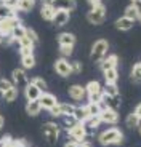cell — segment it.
<instances>
[{"instance_id": "9", "label": "cell", "mask_w": 141, "mask_h": 147, "mask_svg": "<svg viewBox=\"0 0 141 147\" xmlns=\"http://www.w3.org/2000/svg\"><path fill=\"white\" fill-rule=\"evenodd\" d=\"M98 117H100L101 123H106V125H115V123L119 121V114H117V110L106 109V107L100 112Z\"/></svg>"}, {"instance_id": "34", "label": "cell", "mask_w": 141, "mask_h": 147, "mask_svg": "<svg viewBox=\"0 0 141 147\" xmlns=\"http://www.w3.org/2000/svg\"><path fill=\"white\" fill-rule=\"evenodd\" d=\"M103 93L111 94V96H115V94H119V86H117V83H106Z\"/></svg>"}, {"instance_id": "20", "label": "cell", "mask_w": 141, "mask_h": 147, "mask_svg": "<svg viewBox=\"0 0 141 147\" xmlns=\"http://www.w3.org/2000/svg\"><path fill=\"white\" fill-rule=\"evenodd\" d=\"M101 125V120H100V117L98 115H90L88 118H87L85 121H83V126H85V129H87V133H93L95 129H98V126Z\"/></svg>"}, {"instance_id": "51", "label": "cell", "mask_w": 141, "mask_h": 147, "mask_svg": "<svg viewBox=\"0 0 141 147\" xmlns=\"http://www.w3.org/2000/svg\"><path fill=\"white\" fill-rule=\"evenodd\" d=\"M92 7H96V5H101V0H87Z\"/></svg>"}, {"instance_id": "7", "label": "cell", "mask_w": 141, "mask_h": 147, "mask_svg": "<svg viewBox=\"0 0 141 147\" xmlns=\"http://www.w3.org/2000/svg\"><path fill=\"white\" fill-rule=\"evenodd\" d=\"M27 75H26V70L22 69V67H18V69H15L13 72H11V83H13V86L15 88H24L27 85Z\"/></svg>"}, {"instance_id": "54", "label": "cell", "mask_w": 141, "mask_h": 147, "mask_svg": "<svg viewBox=\"0 0 141 147\" xmlns=\"http://www.w3.org/2000/svg\"><path fill=\"white\" fill-rule=\"evenodd\" d=\"M132 3H135V5H141V0H132Z\"/></svg>"}, {"instance_id": "29", "label": "cell", "mask_w": 141, "mask_h": 147, "mask_svg": "<svg viewBox=\"0 0 141 147\" xmlns=\"http://www.w3.org/2000/svg\"><path fill=\"white\" fill-rule=\"evenodd\" d=\"M21 63H22V69L27 70V69H32L35 66V56L29 55V56H22L21 58Z\"/></svg>"}, {"instance_id": "14", "label": "cell", "mask_w": 141, "mask_h": 147, "mask_svg": "<svg viewBox=\"0 0 141 147\" xmlns=\"http://www.w3.org/2000/svg\"><path fill=\"white\" fill-rule=\"evenodd\" d=\"M120 96L115 94V96H111V94H106L103 93V104L106 109H112V110H117L120 107Z\"/></svg>"}, {"instance_id": "8", "label": "cell", "mask_w": 141, "mask_h": 147, "mask_svg": "<svg viewBox=\"0 0 141 147\" xmlns=\"http://www.w3.org/2000/svg\"><path fill=\"white\" fill-rule=\"evenodd\" d=\"M39 106H40V109L43 110H50L52 107H55L56 104H58V99H56V96L52 94V93L48 91H42V94L39 96V99H37Z\"/></svg>"}, {"instance_id": "56", "label": "cell", "mask_w": 141, "mask_h": 147, "mask_svg": "<svg viewBox=\"0 0 141 147\" xmlns=\"http://www.w3.org/2000/svg\"><path fill=\"white\" fill-rule=\"evenodd\" d=\"M2 45H3V38H2V37H0V47H2Z\"/></svg>"}, {"instance_id": "32", "label": "cell", "mask_w": 141, "mask_h": 147, "mask_svg": "<svg viewBox=\"0 0 141 147\" xmlns=\"http://www.w3.org/2000/svg\"><path fill=\"white\" fill-rule=\"evenodd\" d=\"M132 80L135 83H141V63H136L132 69Z\"/></svg>"}, {"instance_id": "25", "label": "cell", "mask_w": 141, "mask_h": 147, "mask_svg": "<svg viewBox=\"0 0 141 147\" xmlns=\"http://www.w3.org/2000/svg\"><path fill=\"white\" fill-rule=\"evenodd\" d=\"M103 75H104L106 83H115V82H117V78H119V72H117V69L103 70Z\"/></svg>"}, {"instance_id": "2", "label": "cell", "mask_w": 141, "mask_h": 147, "mask_svg": "<svg viewBox=\"0 0 141 147\" xmlns=\"http://www.w3.org/2000/svg\"><path fill=\"white\" fill-rule=\"evenodd\" d=\"M60 125L58 123H53V121H48L42 126V133H43L45 141L48 142V146H55L58 142V138H60Z\"/></svg>"}, {"instance_id": "47", "label": "cell", "mask_w": 141, "mask_h": 147, "mask_svg": "<svg viewBox=\"0 0 141 147\" xmlns=\"http://www.w3.org/2000/svg\"><path fill=\"white\" fill-rule=\"evenodd\" d=\"M19 55L22 56H29V55H34V50L32 48H24V47H19Z\"/></svg>"}, {"instance_id": "35", "label": "cell", "mask_w": 141, "mask_h": 147, "mask_svg": "<svg viewBox=\"0 0 141 147\" xmlns=\"http://www.w3.org/2000/svg\"><path fill=\"white\" fill-rule=\"evenodd\" d=\"M87 98H88L90 104H100V106H104L103 104V91L96 93V94H90V96H87Z\"/></svg>"}, {"instance_id": "42", "label": "cell", "mask_w": 141, "mask_h": 147, "mask_svg": "<svg viewBox=\"0 0 141 147\" xmlns=\"http://www.w3.org/2000/svg\"><path fill=\"white\" fill-rule=\"evenodd\" d=\"M18 45H19V47H24V48H32V50H34V47H35V45H34L27 37H22L21 40L18 42Z\"/></svg>"}, {"instance_id": "44", "label": "cell", "mask_w": 141, "mask_h": 147, "mask_svg": "<svg viewBox=\"0 0 141 147\" xmlns=\"http://www.w3.org/2000/svg\"><path fill=\"white\" fill-rule=\"evenodd\" d=\"M2 3H3L5 7L11 8V10L18 11V0H3V2H2Z\"/></svg>"}, {"instance_id": "3", "label": "cell", "mask_w": 141, "mask_h": 147, "mask_svg": "<svg viewBox=\"0 0 141 147\" xmlns=\"http://www.w3.org/2000/svg\"><path fill=\"white\" fill-rule=\"evenodd\" d=\"M109 50V43L108 40H104V38H100V40H96L95 43L92 45V51H90V58L93 59V61H96V63H100L101 59L106 56V53H108Z\"/></svg>"}, {"instance_id": "37", "label": "cell", "mask_w": 141, "mask_h": 147, "mask_svg": "<svg viewBox=\"0 0 141 147\" xmlns=\"http://www.w3.org/2000/svg\"><path fill=\"white\" fill-rule=\"evenodd\" d=\"M87 107H88V114L90 115H100V112L104 109V106H100V104H87Z\"/></svg>"}, {"instance_id": "22", "label": "cell", "mask_w": 141, "mask_h": 147, "mask_svg": "<svg viewBox=\"0 0 141 147\" xmlns=\"http://www.w3.org/2000/svg\"><path fill=\"white\" fill-rule=\"evenodd\" d=\"M140 13H141L140 5L130 3L128 7L125 8V13H123V16H125V18H128V19H133V21H136L138 16H140Z\"/></svg>"}, {"instance_id": "31", "label": "cell", "mask_w": 141, "mask_h": 147, "mask_svg": "<svg viewBox=\"0 0 141 147\" xmlns=\"http://www.w3.org/2000/svg\"><path fill=\"white\" fill-rule=\"evenodd\" d=\"M140 118L136 117L135 114H130L128 117L125 118V125H127V128H130V129H133V128H138L140 126Z\"/></svg>"}, {"instance_id": "15", "label": "cell", "mask_w": 141, "mask_h": 147, "mask_svg": "<svg viewBox=\"0 0 141 147\" xmlns=\"http://www.w3.org/2000/svg\"><path fill=\"white\" fill-rule=\"evenodd\" d=\"M22 90H24V96H26L27 101H37L39 96L42 94V91L32 83V82H27V85Z\"/></svg>"}, {"instance_id": "39", "label": "cell", "mask_w": 141, "mask_h": 147, "mask_svg": "<svg viewBox=\"0 0 141 147\" xmlns=\"http://www.w3.org/2000/svg\"><path fill=\"white\" fill-rule=\"evenodd\" d=\"M63 117H64V126H66V129L72 128V126L77 123V120H75L72 115H63Z\"/></svg>"}, {"instance_id": "45", "label": "cell", "mask_w": 141, "mask_h": 147, "mask_svg": "<svg viewBox=\"0 0 141 147\" xmlns=\"http://www.w3.org/2000/svg\"><path fill=\"white\" fill-rule=\"evenodd\" d=\"M48 112L53 115V117H61V115H63V114H61V109H60V102L56 104L55 107H52V109H50Z\"/></svg>"}, {"instance_id": "55", "label": "cell", "mask_w": 141, "mask_h": 147, "mask_svg": "<svg viewBox=\"0 0 141 147\" xmlns=\"http://www.w3.org/2000/svg\"><path fill=\"white\" fill-rule=\"evenodd\" d=\"M42 3H52V0H40Z\"/></svg>"}, {"instance_id": "16", "label": "cell", "mask_w": 141, "mask_h": 147, "mask_svg": "<svg viewBox=\"0 0 141 147\" xmlns=\"http://www.w3.org/2000/svg\"><path fill=\"white\" fill-rule=\"evenodd\" d=\"M69 19H70V13H69V11L56 10V13H55V16H53L52 22L55 24L56 27H61V26H64V24H67Z\"/></svg>"}, {"instance_id": "5", "label": "cell", "mask_w": 141, "mask_h": 147, "mask_svg": "<svg viewBox=\"0 0 141 147\" xmlns=\"http://www.w3.org/2000/svg\"><path fill=\"white\" fill-rule=\"evenodd\" d=\"M21 22H19L18 16H13V18H5V19H0V37L2 38H8L11 37V32L15 29L16 26H19Z\"/></svg>"}, {"instance_id": "40", "label": "cell", "mask_w": 141, "mask_h": 147, "mask_svg": "<svg viewBox=\"0 0 141 147\" xmlns=\"http://www.w3.org/2000/svg\"><path fill=\"white\" fill-rule=\"evenodd\" d=\"M11 86H13V83H11L8 78H0V93L7 91L8 88H11Z\"/></svg>"}, {"instance_id": "48", "label": "cell", "mask_w": 141, "mask_h": 147, "mask_svg": "<svg viewBox=\"0 0 141 147\" xmlns=\"http://www.w3.org/2000/svg\"><path fill=\"white\" fill-rule=\"evenodd\" d=\"M11 138L10 136H3L2 139H0V147H10L11 146Z\"/></svg>"}, {"instance_id": "38", "label": "cell", "mask_w": 141, "mask_h": 147, "mask_svg": "<svg viewBox=\"0 0 141 147\" xmlns=\"http://www.w3.org/2000/svg\"><path fill=\"white\" fill-rule=\"evenodd\" d=\"M26 37L29 38L31 42H32L34 45L39 43V35H37V32H35L34 29H31V27H26Z\"/></svg>"}, {"instance_id": "30", "label": "cell", "mask_w": 141, "mask_h": 147, "mask_svg": "<svg viewBox=\"0 0 141 147\" xmlns=\"http://www.w3.org/2000/svg\"><path fill=\"white\" fill-rule=\"evenodd\" d=\"M16 13H18V11H15V10H11V8L5 7L3 3H0V19L13 18V16H16Z\"/></svg>"}, {"instance_id": "21", "label": "cell", "mask_w": 141, "mask_h": 147, "mask_svg": "<svg viewBox=\"0 0 141 147\" xmlns=\"http://www.w3.org/2000/svg\"><path fill=\"white\" fill-rule=\"evenodd\" d=\"M55 13H56V10L52 7V3H42V7H40V16L45 19V21L52 22Z\"/></svg>"}, {"instance_id": "49", "label": "cell", "mask_w": 141, "mask_h": 147, "mask_svg": "<svg viewBox=\"0 0 141 147\" xmlns=\"http://www.w3.org/2000/svg\"><path fill=\"white\" fill-rule=\"evenodd\" d=\"M133 114H135V115H136V117H138V118H140V120H141V102L138 104L136 107H135V110H133Z\"/></svg>"}, {"instance_id": "19", "label": "cell", "mask_w": 141, "mask_h": 147, "mask_svg": "<svg viewBox=\"0 0 141 147\" xmlns=\"http://www.w3.org/2000/svg\"><path fill=\"white\" fill-rule=\"evenodd\" d=\"M72 117H74L79 123H83V121L90 117L87 104H83V106H75V110H74V115H72Z\"/></svg>"}, {"instance_id": "13", "label": "cell", "mask_w": 141, "mask_h": 147, "mask_svg": "<svg viewBox=\"0 0 141 147\" xmlns=\"http://www.w3.org/2000/svg\"><path fill=\"white\" fill-rule=\"evenodd\" d=\"M100 69L101 70H108V69H117V64H119V58L117 55H109V56H104L100 63Z\"/></svg>"}, {"instance_id": "23", "label": "cell", "mask_w": 141, "mask_h": 147, "mask_svg": "<svg viewBox=\"0 0 141 147\" xmlns=\"http://www.w3.org/2000/svg\"><path fill=\"white\" fill-rule=\"evenodd\" d=\"M40 106H39L37 101H27L26 104V114L31 115V117H37L39 114H40Z\"/></svg>"}, {"instance_id": "26", "label": "cell", "mask_w": 141, "mask_h": 147, "mask_svg": "<svg viewBox=\"0 0 141 147\" xmlns=\"http://www.w3.org/2000/svg\"><path fill=\"white\" fill-rule=\"evenodd\" d=\"M22 37H26V27L22 26V24H19V26H16L15 29H13V32H11V38L15 40V43H18Z\"/></svg>"}, {"instance_id": "41", "label": "cell", "mask_w": 141, "mask_h": 147, "mask_svg": "<svg viewBox=\"0 0 141 147\" xmlns=\"http://www.w3.org/2000/svg\"><path fill=\"white\" fill-rule=\"evenodd\" d=\"M74 51V47H60V53L63 58H69Z\"/></svg>"}, {"instance_id": "33", "label": "cell", "mask_w": 141, "mask_h": 147, "mask_svg": "<svg viewBox=\"0 0 141 147\" xmlns=\"http://www.w3.org/2000/svg\"><path fill=\"white\" fill-rule=\"evenodd\" d=\"M60 109H61V114H63V115H74L75 106H74V104H69V102H61L60 104Z\"/></svg>"}, {"instance_id": "36", "label": "cell", "mask_w": 141, "mask_h": 147, "mask_svg": "<svg viewBox=\"0 0 141 147\" xmlns=\"http://www.w3.org/2000/svg\"><path fill=\"white\" fill-rule=\"evenodd\" d=\"M31 82H32V83L35 85V86L40 90V91H47V82H45L42 77H34Z\"/></svg>"}, {"instance_id": "28", "label": "cell", "mask_w": 141, "mask_h": 147, "mask_svg": "<svg viewBox=\"0 0 141 147\" xmlns=\"http://www.w3.org/2000/svg\"><path fill=\"white\" fill-rule=\"evenodd\" d=\"M35 7V0H18V11H31Z\"/></svg>"}, {"instance_id": "50", "label": "cell", "mask_w": 141, "mask_h": 147, "mask_svg": "<svg viewBox=\"0 0 141 147\" xmlns=\"http://www.w3.org/2000/svg\"><path fill=\"white\" fill-rule=\"evenodd\" d=\"M64 147H79V144L74 142V141H67V142L64 144Z\"/></svg>"}, {"instance_id": "4", "label": "cell", "mask_w": 141, "mask_h": 147, "mask_svg": "<svg viewBox=\"0 0 141 147\" xmlns=\"http://www.w3.org/2000/svg\"><path fill=\"white\" fill-rule=\"evenodd\" d=\"M87 19H88L90 24H95V26L103 24L104 19H106V7L103 3L96 5V7H92V10L87 13Z\"/></svg>"}, {"instance_id": "43", "label": "cell", "mask_w": 141, "mask_h": 147, "mask_svg": "<svg viewBox=\"0 0 141 147\" xmlns=\"http://www.w3.org/2000/svg\"><path fill=\"white\" fill-rule=\"evenodd\" d=\"M70 69H72V74H80L83 70V66H82L80 61H74V63L70 64Z\"/></svg>"}, {"instance_id": "53", "label": "cell", "mask_w": 141, "mask_h": 147, "mask_svg": "<svg viewBox=\"0 0 141 147\" xmlns=\"http://www.w3.org/2000/svg\"><path fill=\"white\" fill-rule=\"evenodd\" d=\"M3 125H5V118L2 117V115H0V129L3 128Z\"/></svg>"}, {"instance_id": "24", "label": "cell", "mask_w": 141, "mask_h": 147, "mask_svg": "<svg viewBox=\"0 0 141 147\" xmlns=\"http://www.w3.org/2000/svg\"><path fill=\"white\" fill-rule=\"evenodd\" d=\"M83 88H85L87 96L96 94V93H101V91H103V90H101V83H100V82H96V80L88 82V83H87V86H83Z\"/></svg>"}, {"instance_id": "6", "label": "cell", "mask_w": 141, "mask_h": 147, "mask_svg": "<svg viewBox=\"0 0 141 147\" xmlns=\"http://www.w3.org/2000/svg\"><path fill=\"white\" fill-rule=\"evenodd\" d=\"M67 134H69L70 141H74V142H77V144L87 141V136H88V133H87L83 123H79V121L72 126V128L67 129Z\"/></svg>"}, {"instance_id": "17", "label": "cell", "mask_w": 141, "mask_h": 147, "mask_svg": "<svg viewBox=\"0 0 141 147\" xmlns=\"http://www.w3.org/2000/svg\"><path fill=\"white\" fill-rule=\"evenodd\" d=\"M58 43L60 47H74L75 45V35L70 32H61L58 35Z\"/></svg>"}, {"instance_id": "1", "label": "cell", "mask_w": 141, "mask_h": 147, "mask_svg": "<svg viewBox=\"0 0 141 147\" xmlns=\"http://www.w3.org/2000/svg\"><path fill=\"white\" fill-rule=\"evenodd\" d=\"M123 141V133L122 129L111 126V128L104 129L98 134V142L101 146H114V144H120Z\"/></svg>"}, {"instance_id": "27", "label": "cell", "mask_w": 141, "mask_h": 147, "mask_svg": "<svg viewBox=\"0 0 141 147\" xmlns=\"http://www.w3.org/2000/svg\"><path fill=\"white\" fill-rule=\"evenodd\" d=\"M2 96H3V99L7 101V102H13V101L18 98V88H15V86H11V88H8L7 91L2 93Z\"/></svg>"}, {"instance_id": "58", "label": "cell", "mask_w": 141, "mask_h": 147, "mask_svg": "<svg viewBox=\"0 0 141 147\" xmlns=\"http://www.w3.org/2000/svg\"><path fill=\"white\" fill-rule=\"evenodd\" d=\"M138 128H140V134H141V123H140V126H138Z\"/></svg>"}, {"instance_id": "18", "label": "cell", "mask_w": 141, "mask_h": 147, "mask_svg": "<svg viewBox=\"0 0 141 147\" xmlns=\"http://www.w3.org/2000/svg\"><path fill=\"white\" fill-rule=\"evenodd\" d=\"M115 29H119V30H122V32H127V30H130V29H133V26H135V21L133 19H128V18H125V16H122V18H119V19H115Z\"/></svg>"}, {"instance_id": "57", "label": "cell", "mask_w": 141, "mask_h": 147, "mask_svg": "<svg viewBox=\"0 0 141 147\" xmlns=\"http://www.w3.org/2000/svg\"><path fill=\"white\" fill-rule=\"evenodd\" d=\"M138 21H140V22H141V13H140V16H138Z\"/></svg>"}, {"instance_id": "46", "label": "cell", "mask_w": 141, "mask_h": 147, "mask_svg": "<svg viewBox=\"0 0 141 147\" xmlns=\"http://www.w3.org/2000/svg\"><path fill=\"white\" fill-rule=\"evenodd\" d=\"M10 147H27V144L24 139H13Z\"/></svg>"}, {"instance_id": "10", "label": "cell", "mask_w": 141, "mask_h": 147, "mask_svg": "<svg viewBox=\"0 0 141 147\" xmlns=\"http://www.w3.org/2000/svg\"><path fill=\"white\" fill-rule=\"evenodd\" d=\"M55 70H56V74H58L60 77H63V78L69 77L70 74H72V69H70V63H67L64 58H60V59H58V61L55 63Z\"/></svg>"}, {"instance_id": "11", "label": "cell", "mask_w": 141, "mask_h": 147, "mask_svg": "<svg viewBox=\"0 0 141 147\" xmlns=\"http://www.w3.org/2000/svg\"><path fill=\"white\" fill-rule=\"evenodd\" d=\"M52 7L55 10H63V11H74L77 7L75 0H52Z\"/></svg>"}, {"instance_id": "59", "label": "cell", "mask_w": 141, "mask_h": 147, "mask_svg": "<svg viewBox=\"0 0 141 147\" xmlns=\"http://www.w3.org/2000/svg\"><path fill=\"white\" fill-rule=\"evenodd\" d=\"M2 2H3V0H0V3H2Z\"/></svg>"}, {"instance_id": "52", "label": "cell", "mask_w": 141, "mask_h": 147, "mask_svg": "<svg viewBox=\"0 0 141 147\" xmlns=\"http://www.w3.org/2000/svg\"><path fill=\"white\" fill-rule=\"evenodd\" d=\"M79 147H92V144H90L88 141H83V142L79 144Z\"/></svg>"}, {"instance_id": "12", "label": "cell", "mask_w": 141, "mask_h": 147, "mask_svg": "<svg viewBox=\"0 0 141 147\" xmlns=\"http://www.w3.org/2000/svg\"><path fill=\"white\" fill-rule=\"evenodd\" d=\"M67 93H69L70 99L77 101V102H82V101H83V99L87 98L85 88H83V86H80V85H72V86H69Z\"/></svg>"}]
</instances>
